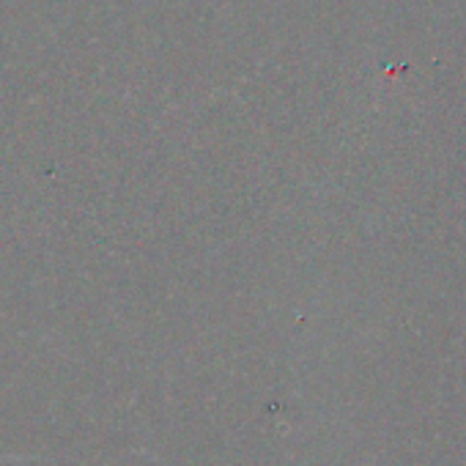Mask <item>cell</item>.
I'll use <instances>...</instances> for the list:
<instances>
[{
  "label": "cell",
  "mask_w": 466,
  "mask_h": 466,
  "mask_svg": "<svg viewBox=\"0 0 466 466\" xmlns=\"http://www.w3.org/2000/svg\"><path fill=\"white\" fill-rule=\"evenodd\" d=\"M0 458H12V455H0Z\"/></svg>",
  "instance_id": "6da1fadb"
}]
</instances>
